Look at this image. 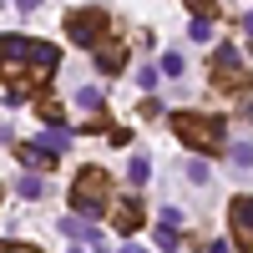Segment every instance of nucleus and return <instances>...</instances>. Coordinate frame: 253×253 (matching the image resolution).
<instances>
[{
  "label": "nucleus",
  "mask_w": 253,
  "mask_h": 253,
  "mask_svg": "<svg viewBox=\"0 0 253 253\" xmlns=\"http://www.w3.org/2000/svg\"><path fill=\"white\" fill-rule=\"evenodd\" d=\"M61 51L31 36H0V81L5 86H46L56 76Z\"/></svg>",
  "instance_id": "f257e3e1"
},
{
  "label": "nucleus",
  "mask_w": 253,
  "mask_h": 253,
  "mask_svg": "<svg viewBox=\"0 0 253 253\" xmlns=\"http://www.w3.org/2000/svg\"><path fill=\"white\" fill-rule=\"evenodd\" d=\"M126 177H132V182L142 187L147 177H152V162H147V157H132V162H126Z\"/></svg>",
  "instance_id": "9b49d317"
},
{
  "label": "nucleus",
  "mask_w": 253,
  "mask_h": 253,
  "mask_svg": "<svg viewBox=\"0 0 253 253\" xmlns=\"http://www.w3.org/2000/svg\"><path fill=\"white\" fill-rule=\"evenodd\" d=\"M162 71H167V76H182V51H167V56H162Z\"/></svg>",
  "instance_id": "4468645a"
},
{
  "label": "nucleus",
  "mask_w": 253,
  "mask_h": 253,
  "mask_svg": "<svg viewBox=\"0 0 253 253\" xmlns=\"http://www.w3.org/2000/svg\"><path fill=\"white\" fill-rule=\"evenodd\" d=\"M172 126H177V137H182L187 147H198V152H223V147H228V137H223V122H213V117L177 112V117H172Z\"/></svg>",
  "instance_id": "20e7f679"
},
{
  "label": "nucleus",
  "mask_w": 253,
  "mask_h": 253,
  "mask_svg": "<svg viewBox=\"0 0 253 253\" xmlns=\"http://www.w3.org/2000/svg\"><path fill=\"white\" fill-rule=\"evenodd\" d=\"M15 187H20V198H41V193H46V177H31V172H26Z\"/></svg>",
  "instance_id": "f8f14e48"
},
{
  "label": "nucleus",
  "mask_w": 253,
  "mask_h": 253,
  "mask_svg": "<svg viewBox=\"0 0 253 253\" xmlns=\"http://www.w3.org/2000/svg\"><path fill=\"white\" fill-rule=\"evenodd\" d=\"M228 223H233V238L243 248H253V198H233L228 203Z\"/></svg>",
  "instance_id": "423d86ee"
},
{
  "label": "nucleus",
  "mask_w": 253,
  "mask_h": 253,
  "mask_svg": "<svg viewBox=\"0 0 253 253\" xmlns=\"http://www.w3.org/2000/svg\"><path fill=\"white\" fill-rule=\"evenodd\" d=\"M96 66H101V71H112V76H117V71L126 66V51L117 46V41H107V46H101V51H96Z\"/></svg>",
  "instance_id": "9d476101"
},
{
  "label": "nucleus",
  "mask_w": 253,
  "mask_h": 253,
  "mask_svg": "<svg viewBox=\"0 0 253 253\" xmlns=\"http://www.w3.org/2000/svg\"><path fill=\"white\" fill-rule=\"evenodd\" d=\"M208 253H228V243H208Z\"/></svg>",
  "instance_id": "aec40b11"
},
{
  "label": "nucleus",
  "mask_w": 253,
  "mask_h": 253,
  "mask_svg": "<svg viewBox=\"0 0 253 253\" xmlns=\"http://www.w3.org/2000/svg\"><path fill=\"white\" fill-rule=\"evenodd\" d=\"M137 81H142L147 91H152V86H157V66H142V71H137Z\"/></svg>",
  "instance_id": "f3484780"
},
{
  "label": "nucleus",
  "mask_w": 253,
  "mask_h": 253,
  "mask_svg": "<svg viewBox=\"0 0 253 253\" xmlns=\"http://www.w3.org/2000/svg\"><path fill=\"white\" fill-rule=\"evenodd\" d=\"M71 208H76V218L86 223V218H101L112 208V182L101 167H81L76 182H71Z\"/></svg>",
  "instance_id": "f03ea898"
},
{
  "label": "nucleus",
  "mask_w": 253,
  "mask_h": 253,
  "mask_svg": "<svg viewBox=\"0 0 253 253\" xmlns=\"http://www.w3.org/2000/svg\"><path fill=\"white\" fill-rule=\"evenodd\" d=\"M61 233L66 238H81V243H91V248H101V233L91 223H81V218H61Z\"/></svg>",
  "instance_id": "6e6552de"
},
{
  "label": "nucleus",
  "mask_w": 253,
  "mask_h": 253,
  "mask_svg": "<svg viewBox=\"0 0 253 253\" xmlns=\"http://www.w3.org/2000/svg\"><path fill=\"white\" fill-rule=\"evenodd\" d=\"M157 248H167V253H177V233H172V228H157Z\"/></svg>",
  "instance_id": "2eb2a0df"
},
{
  "label": "nucleus",
  "mask_w": 253,
  "mask_h": 253,
  "mask_svg": "<svg viewBox=\"0 0 253 253\" xmlns=\"http://www.w3.org/2000/svg\"><path fill=\"white\" fill-rule=\"evenodd\" d=\"M112 218H117V233H137L147 213H142L137 198H122V203H112Z\"/></svg>",
  "instance_id": "0eeeda50"
},
{
  "label": "nucleus",
  "mask_w": 253,
  "mask_h": 253,
  "mask_svg": "<svg viewBox=\"0 0 253 253\" xmlns=\"http://www.w3.org/2000/svg\"><path fill=\"white\" fill-rule=\"evenodd\" d=\"M213 36V20H203V15H193V41H208Z\"/></svg>",
  "instance_id": "dca6fc26"
},
{
  "label": "nucleus",
  "mask_w": 253,
  "mask_h": 253,
  "mask_svg": "<svg viewBox=\"0 0 253 253\" xmlns=\"http://www.w3.org/2000/svg\"><path fill=\"white\" fill-rule=\"evenodd\" d=\"M20 157H26L31 167H41V172H51V167H56V152H51V147H41V142H26V147H20Z\"/></svg>",
  "instance_id": "1a4fd4ad"
},
{
  "label": "nucleus",
  "mask_w": 253,
  "mask_h": 253,
  "mask_svg": "<svg viewBox=\"0 0 253 253\" xmlns=\"http://www.w3.org/2000/svg\"><path fill=\"white\" fill-rule=\"evenodd\" d=\"M76 101H81L86 112H96V107H101V91H96V86H81V91H76Z\"/></svg>",
  "instance_id": "ddd939ff"
},
{
  "label": "nucleus",
  "mask_w": 253,
  "mask_h": 253,
  "mask_svg": "<svg viewBox=\"0 0 253 253\" xmlns=\"http://www.w3.org/2000/svg\"><path fill=\"white\" fill-rule=\"evenodd\" d=\"M233 162H238V167H248V162H253V147H243V142H238V147H233Z\"/></svg>",
  "instance_id": "a211bd4d"
},
{
  "label": "nucleus",
  "mask_w": 253,
  "mask_h": 253,
  "mask_svg": "<svg viewBox=\"0 0 253 253\" xmlns=\"http://www.w3.org/2000/svg\"><path fill=\"white\" fill-rule=\"evenodd\" d=\"M213 81H218V91H238V86H243V61H238L233 46L218 51V61H213Z\"/></svg>",
  "instance_id": "39448f33"
},
{
  "label": "nucleus",
  "mask_w": 253,
  "mask_h": 253,
  "mask_svg": "<svg viewBox=\"0 0 253 253\" xmlns=\"http://www.w3.org/2000/svg\"><path fill=\"white\" fill-rule=\"evenodd\" d=\"M0 253H36V248H26V243H10V238H0Z\"/></svg>",
  "instance_id": "6ab92c4d"
},
{
  "label": "nucleus",
  "mask_w": 253,
  "mask_h": 253,
  "mask_svg": "<svg viewBox=\"0 0 253 253\" xmlns=\"http://www.w3.org/2000/svg\"><path fill=\"white\" fill-rule=\"evenodd\" d=\"M107 31H112V10H101V5H86V10H71V15H66L71 46L101 51V46H107Z\"/></svg>",
  "instance_id": "7ed1b4c3"
},
{
  "label": "nucleus",
  "mask_w": 253,
  "mask_h": 253,
  "mask_svg": "<svg viewBox=\"0 0 253 253\" xmlns=\"http://www.w3.org/2000/svg\"><path fill=\"white\" fill-rule=\"evenodd\" d=\"M66 253H81V248H66Z\"/></svg>",
  "instance_id": "412c9836"
}]
</instances>
